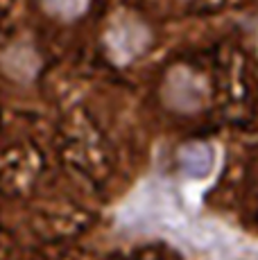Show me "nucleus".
I'll use <instances>...</instances> for the list:
<instances>
[{"instance_id":"nucleus-2","label":"nucleus","mask_w":258,"mask_h":260,"mask_svg":"<svg viewBox=\"0 0 258 260\" xmlns=\"http://www.w3.org/2000/svg\"><path fill=\"white\" fill-rule=\"evenodd\" d=\"M48 7L59 14H73L84 7V0H48Z\"/></svg>"},{"instance_id":"nucleus-1","label":"nucleus","mask_w":258,"mask_h":260,"mask_svg":"<svg viewBox=\"0 0 258 260\" xmlns=\"http://www.w3.org/2000/svg\"><path fill=\"white\" fill-rule=\"evenodd\" d=\"M181 168L192 177H204L213 168V149L208 145H190L181 152Z\"/></svg>"}]
</instances>
